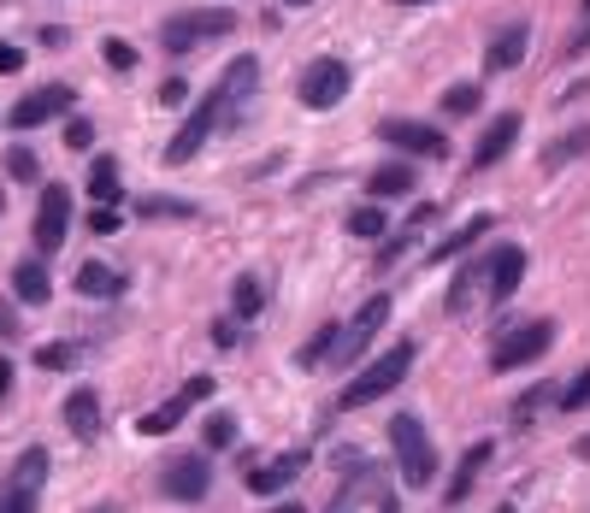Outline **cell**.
Returning <instances> with one entry per match:
<instances>
[{"mask_svg":"<svg viewBox=\"0 0 590 513\" xmlns=\"http://www.w3.org/2000/svg\"><path fill=\"white\" fill-rule=\"evenodd\" d=\"M160 484H166L171 502H201V495L213 490V467H207V455H178L160 472Z\"/></svg>","mask_w":590,"mask_h":513,"instance_id":"cell-12","label":"cell"},{"mask_svg":"<svg viewBox=\"0 0 590 513\" xmlns=\"http://www.w3.org/2000/svg\"><path fill=\"white\" fill-rule=\"evenodd\" d=\"M213 342H219V349H224V342H236V324L219 319V324H213Z\"/></svg>","mask_w":590,"mask_h":513,"instance_id":"cell-44","label":"cell"},{"mask_svg":"<svg viewBox=\"0 0 590 513\" xmlns=\"http://www.w3.org/2000/svg\"><path fill=\"white\" fill-rule=\"evenodd\" d=\"M7 171H12L19 183H30L42 165H36V153H30V148H7Z\"/></svg>","mask_w":590,"mask_h":513,"instance_id":"cell-37","label":"cell"},{"mask_svg":"<svg viewBox=\"0 0 590 513\" xmlns=\"http://www.w3.org/2000/svg\"><path fill=\"white\" fill-rule=\"evenodd\" d=\"M95 513H118V507H95Z\"/></svg>","mask_w":590,"mask_h":513,"instance_id":"cell-52","label":"cell"},{"mask_svg":"<svg viewBox=\"0 0 590 513\" xmlns=\"http://www.w3.org/2000/svg\"><path fill=\"white\" fill-rule=\"evenodd\" d=\"M402 7H425V0H402Z\"/></svg>","mask_w":590,"mask_h":513,"instance_id":"cell-50","label":"cell"},{"mask_svg":"<svg viewBox=\"0 0 590 513\" xmlns=\"http://www.w3.org/2000/svg\"><path fill=\"white\" fill-rule=\"evenodd\" d=\"M555 342V319H526V324H514V331H502V342L491 349V366L496 372H514V366H531L537 354H544Z\"/></svg>","mask_w":590,"mask_h":513,"instance_id":"cell-3","label":"cell"},{"mask_svg":"<svg viewBox=\"0 0 590 513\" xmlns=\"http://www.w3.org/2000/svg\"><path fill=\"white\" fill-rule=\"evenodd\" d=\"M349 231L355 236H384V213H378V207H355L349 213Z\"/></svg>","mask_w":590,"mask_h":513,"instance_id":"cell-35","label":"cell"},{"mask_svg":"<svg viewBox=\"0 0 590 513\" xmlns=\"http://www.w3.org/2000/svg\"><path fill=\"white\" fill-rule=\"evenodd\" d=\"M36 361L48 372H65V366H77V349H72V342H48V349H36Z\"/></svg>","mask_w":590,"mask_h":513,"instance_id":"cell-33","label":"cell"},{"mask_svg":"<svg viewBox=\"0 0 590 513\" xmlns=\"http://www.w3.org/2000/svg\"><path fill=\"white\" fill-rule=\"evenodd\" d=\"M549 396H555V389H526V402L514 407V425H526V419H531V414H537V407H544Z\"/></svg>","mask_w":590,"mask_h":513,"instance_id":"cell-40","label":"cell"},{"mask_svg":"<svg viewBox=\"0 0 590 513\" xmlns=\"http://www.w3.org/2000/svg\"><path fill=\"white\" fill-rule=\"evenodd\" d=\"M514 142H519V113H502L496 125L478 136V148H473V171H491V165H496Z\"/></svg>","mask_w":590,"mask_h":513,"instance_id":"cell-17","label":"cell"},{"mask_svg":"<svg viewBox=\"0 0 590 513\" xmlns=\"http://www.w3.org/2000/svg\"><path fill=\"white\" fill-rule=\"evenodd\" d=\"M289 7H314V0H289Z\"/></svg>","mask_w":590,"mask_h":513,"instance_id":"cell-49","label":"cell"},{"mask_svg":"<svg viewBox=\"0 0 590 513\" xmlns=\"http://www.w3.org/2000/svg\"><path fill=\"white\" fill-rule=\"evenodd\" d=\"M272 513H307V507H272Z\"/></svg>","mask_w":590,"mask_h":513,"instance_id":"cell-48","label":"cell"},{"mask_svg":"<svg viewBox=\"0 0 590 513\" xmlns=\"http://www.w3.org/2000/svg\"><path fill=\"white\" fill-rule=\"evenodd\" d=\"M65 225H72V190H65V183H48L42 207H36V248L42 254H60Z\"/></svg>","mask_w":590,"mask_h":513,"instance_id":"cell-9","label":"cell"},{"mask_svg":"<svg viewBox=\"0 0 590 513\" xmlns=\"http://www.w3.org/2000/svg\"><path fill=\"white\" fill-rule=\"evenodd\" d=\"M213 130H224V125H219L213 100H201V107H196V113H189V118H183V130H178V136H171L166 160H171V165H189V160H196V153L207 148V136H213Z\"/></svg>","mask_w":590,"mask_h":513,"instance_id":"cell-14","label":"cell"},{"mask_svg":"<svg viewBox=\"0 0 590 513\" xmlns=\"http://www.w3.org/2000/svg\"><path fill=\"white\" fill-rule=\"evenodd\" d=\"M584 12H590V0H584Z\"/></svg>","mask_w":590,"mask_h":513,"instance_id":"cell-53","label":"cell"},{"mask_svg":"<svg viewBox=\"0 0 590 513\" xmlns=\"http://www.w3.org/2000/svg\"><path fill=\"white\" fill-rule=\"evenodd\" d=\"M89 225H95V231H101V236H107V231H118V213H113V207H101V213H95V218H89Z\"/></svg>","mask_w":590,"mask_h":513,"instance_id":"cell-43","label":"cell"},{"mask_svg":"<svg viewBox=\"0 0 590 513\" xmlns=\"http://www.w3.org/2000/svg\"><path fill=\"white\" fill-rule=\"evenodd\" d=\"M12 289H19V301H30V307H42L48 296H54V284H48V266H42V260L12 266Z\"/></svg>","mask_w":590,"mask_h":513,"instance_id":"cell-22","label":"cell"},{"mask_svg":"<svg viewBox=\"0 0 590 513\" xmlns=\"http://www.w3.org/2000/svg\"><path fill=\"white\" fill-rule=\"evenodd\" d=\"M207 396H213V378H189V384L178 389V396L166 402V407H148V414L136 419V431H143V437H166V431H178L183 414H189L196 402H207Z\"/></svg>","mask_w":590,"mask_h":513,"instance_id":"cell-8","label":"cell"},{"mask_svg":"<svg viewBox=\"0 0 590 513\" xmlns=\"http://www.w3.org/2000/svg\"><path fill=\"white\" fill-rule=\"evenodd\" d=\"M65 425H72L77 442L101 437V396H95V389H72V396H65Z\"/></svg>","mask_w":590,"mask_h":513,"instance_id":"cell-20","label":"cell"},{"mask_svg":"<svg viewBox=\"0 0 590 513\" xmlns=\"http://www.w3.org/2000/svg\"><path fill=\"white\" fill-rule=\"evenodd\" d=\"M42 478H48V449H24L19 467H12V484L0 490V513H36Z\"/></svg>","mask_w":590,"mask_h":513,"instance_id":"cell-7","label":"cell"},{"mask_svg":"<svg viewBox=\"0 0 590 513\" xmlns=\"http://www.w3.org/2000/svg\"><path fill=\"white\" fill-rule=\"evenodd\" d=\"M254 89H260V60H254V54H236L231 65H224L219 89L207 95V100H213V113H219V125H236V113L249 107Z\"/></svg>","mask_w":590,"mask_h":513,"instance_id":"cell-4","label":"cell"},{"mask_svg":"<svg viewBox=\"0 0 590 513\" xmlns=\"http://www.w3.org/2000/svg\"><path fill=\"white\" fill-rule=\"evenodd\" d=\"M526 42H531V30L526 24H508V30H502V36L491 42V47H484V72H491V77H502V72H514V65L519 60H526Z\"/></svg>","mask_w":590,"mask_h":513,"instance_id":"cell-18","label":"cell"},{"mask_svg":"<svg viewBox=\"0 0 590 513\" xmlns=\"http://www.w3.org/2000/svg\"><path fill=\"white\" fill-rule=\"evenodd\" d=\"M343 95H349V65H343V60H319L314 72L302 77V100H307V107H314V113L337 107Z\"/></svg>","mask_w":590,"mask_h":513,"instance_id":"cell-13","label":"cell"},{"mask_svg":"<svg viewBox=\"0 0 590 513\" xmlns=\"http://www.w3.org/2000/svg\"><path fill=\"white\" fill-rule=\"evenodd\" d=\"M160 100H166V107H183V100H189V83H183V77H166V83H160Z\"/></svg>","mask_w":590,"mask_h":513,"instance_id":"cell-41","label":"cell"},{"mask_svg":"<svg viewBox=\"0 0 590 513\" xmlns=\"http://www.w3.org/2000/svg\"><path fill=\"white\" fill-rule=\"evenodd\" d=\"M496 513H514V507H508V502H502V507H496Z\"/></svg>","mask_w":590,"mask_h":513,"instance_id":"cell-51","label":"cell"},{"mask_svg":"<svg viewBox=\"0 0 590 513\" xmlns=\"http://www.w3.org/2000/svg\"><path fill=\"white\" fill-rule=\"evenodd\" d=\"M231 437H236V419H231V414H213V419H207V449H231Z\"/></svg>","mask_w":590,"mask_h":513,"instance_id":"cell-34","label":"cell"},{"mask_svg":"<svg viewBox=\"0 0 590 513\" xmlns=\"http://www.w3.org/2000/svg\"><path fill=\"white\" fill-rule=\"evenodd\" d=\"M331 349H337V324H319V331L302 342V354H295V366H307V372H314V366H331Z\"/></svg>","mask_w":590,"mask_h":513,"instance_id":"cell-27","label":"cell"},{"mask_svg":"<svg viewBox=\"0 0 590 513\" xmlns=\"http://www.w3.org/2000/svg\"><path fill=\"white\" fill-rule=\"evenodd\" d=\"M367 190H372L378 201H390V195H408V190H413V165H408V160H390V165H378L372 178H367Z\"/></svg>","mask_w":590,"mask_h":513,"instance_id":"cell-23","label":"cell"},{"mask_svg":"<svg viewBox=\"0 0 590 513\" xmlns=\"http://www.w3.org/2000/svg\"><path fill=\"white\" fill-rule=\"evenodd\" d=\"M72 100H77V95L65 89V83H42V89H30L7 118H12V130H36V125H48L54 113H72Z\"/></svg>","mask_w":590,"mask_h":513,"instance_id":"cell-11","label":"cell"},{"mask_svg":"<svg viewBox=\"0 0 590 513\" xmlns=\"http://www.w3.org/2000/svg\"><path fill=\"white\" fill-rule=\"evenodd\" d=\"M519 278H526V248L519 243H502L491 254V301H514Z\"/></svg>","mask_w":590,"mask_h":513,"instance_id":"cell-16","label":"cell"},{"mask_svg":"<svg viewBox=\"0 0 590 513\" xmlns=\"http://www.w3.org/2000/svg\"><path fill=\"white\" fill-rule=\"evenodd\" d=\"M19 65H24V54H19V47H12V42H0V77H12V72H19Z\"/></svg>","mask_w":590,"mask_h":513,"instance_id":"cell-42","label":"cell"},{"mask_svg":"<svg viewBox=\"0 0 590 513\" xmlns=\"http://www.w3.org/2000/svg\"><path fill=\"white\" fill-rule=\"evenodd\" d=\"M478 83H455V89H443V113L449 118H466V113H478Z\"/></svg>","mask_w":590,"mask_h":513,"instance_id":"cell-31","label":"cell"},{"mask_svg":"<svg viewBox=\"0 0 590 513\" xmlns=\"http://www.w3.org/2000/svg\"><path fill=\"white\" fill-rule=\"evenodd\" d=\"M478 284H491V254H484V260H466L455 271V284H449V313H473Z\"/></svg>","mask_w":590,"mask_h":513,"instance_id":"cell-21","label":"cell"},{"mask_svg":"<svg viewBox=\"0 0 590 513\" xmlns=\"http://www.w3.org/2000/svg\"><path fill=\"white\" fill-rule=\"evenodd\" d=\"M491 467V442H473V449L461 455V467H455V478H449V490H443V507H461L466 495H473V484H478V472Z\"/></svg>","mask_w":590,"mask_h":513,"instance_id":"cell-19","label":"cell"},{"mask_svg":"<svg viewBox=\"0 0 590 513\" xmlns=\"http://www.w3.org/2000/svg\"><path fill=\"white\" fill-rule=\"evenodd\" d=\"M572 455H579V460H590V437H579V442H572Z\"/></svg>","mask_w":590,"mask_h":513,"instance_id":"cell-47","label":"cell"},{"mask_svg":"<svg viewBox=\"0 0 590 513\" xmlns=\"http://www.w3.org/2000/svg\"><path fill=\"white\" fill-rule=\"evenodd\" d=\"M307 467H314V449H289V455L266 460V467H254V472H249V490H254V495H272V490L295 484V478H302Z\"/></svg>","mask_w":590,"mask_h":513,"instance_id":"cell-15","label":"cell"},{"mask_svg":"<svg viewBox=\"0 0 590 513\" xmlns=\"http://www.w3.org/2000/svg\"><path fill=\"white\" fill-rule=\"evenodd\" d=\"M89 195L101 201V207H113V201H118V165L113 160H95L89 165Z\"/></svg>","mask_w":590,"mask_h":513,"instance_id":"cell-30","label":"cell"},{"mask_svg":"<svg viewBox=\"0 0 590 513\" xmlns=\"http://www.w3.org/2000/svg\"><path fill=\"white\" fill-rule=\"evenodd\" d=\"M65 148H95V125H89V118H72V125H65Z\"/></svg>","mask_w":590,"mask_h":513,"instance_id":"cell-39","label":"cell"},{"mask_svg":"<svg viewBox=\"0 0 590 513\" xmlns=\"http://www.w3.org/2000/svg\"><path fill=\"white\" fill-rule=\"evenodd\" d=\"M101 54H107L113 72H130V65H136V47H130V42H118V36H107V47H101Z\"/></svg>","mask_w":590,"mask_h":513,"instance_id":"cell-38","label":"cell"},{"mask_svg":"<svg viewBox=\"0 0 590 513\" xmlns=\"http://www.w3.org/2000/svg\"><path fill=\"white\" fill-rule=\"evenodd\" d=\"M579 153H590V125L567 130L561 142H549V148H544V165H549V171H561V165H572V160H579Z\"/></svg>","mask_w":590,"mask_h":513,"instance_id":"cell-25","label":"cell"},{"mask_svg":"<svg viewBox=\"0 0 590 513\" xmlns=\"http://www.w3.org/2000/svg\"><path fill=\"white\" fill-rule=\"evenodd\" d=\"M136 213H143V218H196V207H189V201H166V195L136 201Z\"/></svg>","mask_w":590,"mask_h":513,"instance_id":"cell-32","label":"cell"},{"mask_svg":"<svg viewBox=\"0 0 590 513\" xmlns=\"http://www.w3.org/2000/svg\"><path fill=\"white\" fill-rule=\"evenodd\" d=\"M384 319H390V296H372L367 307H360V313L343 324L337 331V349H331V366H355L360 354H367V342L384 331Z\"/></svg>","mask_w":590,"mask_h":513,"instance_id":"cell-6","label":"cell"},{"mask_svg":"<svg viewBox=\"0 0 590 513\" xmlns=\"http://www.w3.org/2000/svg\"><path fill=\"white\" fill-rule=\"evenodd\" d=\"M572 54H590V24L579 30V36H572Z\"/></svg>","mask_w":590,"mask_h":513,"instance_id":"cell-46","label":"cell"},{"mask_svg":"<svg viewBox=\"0 0 590 513\" xmlns=\"http://www.w3.org/2000/svg\"><path fill=\"white\" fill-rule=\"evenodd\" d=\"M390 442H396V460H402L408 490H425L431 478H438V455H431V442H425V425L413 414H396L390 419Z\"/></svg>","mask_w":590,"mask_h":513,"instance_id":"cell-2","label":"cell"},{"mask_svg":"<svg viewBox=\"0 0 590 513\" xmlns=\"http://www.w3.org/2000/svg\"><path fill=\"white\" fill-rule=\"evenodd\" d=\"M77 289L83 296H125V278H118L113 266L89 260V266H77Z\"/></svg>","mask_w":590,"mask_h":513,"instance_id":"cell-24","label":"cell"},{"mask_svg":"<svg viewBox=\"0 0 590 513\" xmlns=\"http://www.w3.org/2000/svg\"><path fill=\"white\" fill-rule=\"evenodd\" d=\"M260 307H266V289H260L254 271H242V278L231 284V313L236 319H260Z\"/></svg>","mask_w":590,"mask_h":513,"instance_id":"cell-26","label":"cell"},{"mask_svg":"<svg viewBox=\"0 0 590 513\" xmlns=\"http://www.w3.org/2000/svg\"><path fill=\"white\" fill-rule=\"evenodd\" d=\"M231 30H236V19H231L224 7H219V12H178V19L160 30V47H166V54H189L196 42L231 36Z\"/></svg>","mask_w":590,"mask_h":513,"instance_id":"cell-5","label":"cell"},{"mask_svg":"<svg viewBox=\"0 0 590 513\" xmlns=\"http://www.w3.org/2000/svg\"><path fill=\"white\" fill-rule=\"evenodd\" d=\"M431 218H438V207H420V213H413V218H408V231H396L390 243H384V254H378V266H396V260H402L408 243H413V236H420V231L431 225Z\"/></svg>","mask_w":590,"mask_h":513,"instance_id":"cell-28","label":"cell"},{"mask_svg":"<svg viewBox=\"0 0 590 513\" xmlns=\"http://www.w3.org/2000/svg\"><path fill=\"white\" fill-rule=\"evenodd\" d=\"M7 389H12V361H0V402H7Z\"/></svg>","mask_w":590,"mask_h":513,"instance_id":"cell-45","label":"cell"},{"mask_svg":"<svg viewBox=\"0 0 590 513\" xmlns=\"http://www.w3.org/2000/svg\"><path fill=\"white\" fill-rule=\"evenodd\" d=\"M378 136H384L390 148H402V153H420V160H443V153H449L443 130L438 125H413V118H384Z\"/></svg>","mask_w":590,"mask_h":513,"instance_id":"cell-10","label":"cell"},{"mask_svg":"<svg viewBox=\"0 0 590 513\" xmlns=\"http://www.w3.org/2000/svg\"><path fill=\"white\" fill-rule=\"evenodd\" d=\"M478 236H491V218H473V225H461L455 236H449V243H438V254H431V260H455V254H466L478 243Z\"/></svg>","mask_w":590,"mask_h":513,"instance_id":"cell-29","label":"cell"},{"mask_svg":"<svg viewBox=\"0 0 590 513\" xmlns=\"http://www.w3.org/2000/svg\"><path fill=\"white\" fill-rule=\"evenodd\" d=\"M561 407H567V414H579V407H590V366H584L579 378H572V384L561 389Z\"/></svg>","mask_w":590,"mask_h":513,"instance_id":"cell-36","label":"cell"},{"mask_svg":"<svg viewBox=\"0 0 590 513\" xmlns=\"http://www.w3.org/2000/svg\"><path fill=\"white\" fill-rule=\"evenodd\" d=\"M408 372H413V342H396V349H390V354H378L367 372H355V384L337 396V407H343V414H355V407H367V402H378V396H390V389L402 384Z\"/></svg>","mask_w":590,"mask_h":513,"instance_id":"cell-1","label":"cell"}]
</instances>
